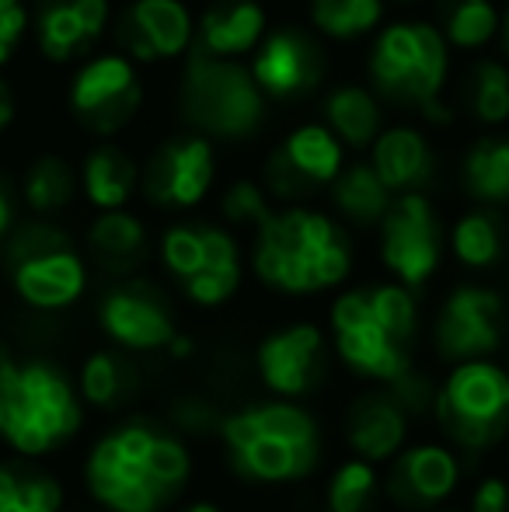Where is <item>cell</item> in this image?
<instances>
[{
  "label": "cell",
  "mask_w": 509,
  "mask_h": 512,
  "mask_svg": "<svg viewBox=\"0 0 509 512\" xmlns=\"http://www.w3.org/2000/svg\"><path fill=\"white\" fill-rule=\"evenodd\" d=\"M81 478L102 512H175L196 485V450L164 418L126 415L91 439Z\"/></svg>",
  "instance_id": "obj_1"
},
{
  "label": "cell",
  "mask_w": 509,
  "mask_h": 512,
  "mask_svg": "<svg viewBox=\"0 0 509 512\" xmlns=\"http://www.w3.org/2000/svg\"><path fill=\"white\" fill-rule=\"evenodd\" d=\"M227 474L258 492L307 485L328 464V425L311 405L248 398L224 408L213 436Z\"/></svg>",
  "instance_id": "obj_2"
},
{
  "label": "cell",
  "mask_w": 509,
  "mask_h": 512,
  "mask_svg": "<svg viewBox=\"0 0 509 512\" xmlns=\"http://www.w3.org/2000/svg\"><path fill=\"white\" fill-rule=\"evenodd\" d=\"M248 272L262 290L286 300L332 297L346 290L356 269L349 230L314 206H276L252 234Z\"/></svg>",
  "instance_id": "obj_3"
},
{
  "label": "cell",
  "mask_w": 509,
  "mask_h": 512,
  "mask_svg": "<svg viewBox=\"0 0 509 512\" xmlns=\"http://www.w3.org/2000/svg\"><path fill=\"white\" fill-rule=\"evenodd\" d=\"M88 408L77 384L46 356L0 349V443L21 460H42L70 446L84 429Z\"/></svg>",
  "instance_id": "obj_4"
},
{
  "label": "cell",
  "mask_w": 509,
  "mask_h": 512,
  "mask_svg": "<svg viewBox=\"0 0 509 512\" xmlns=\"http://www.w3.org/2000/svg\"><path fill=\"white\" fill-rule=\"evenodd\" d=\"M433 436L464 457L471 474L482 460L499 450L509 432V377L499 359L457 363L436 377Z\"/></svg>",
  "instance_id": "obj_5"
},
{
  "label": "cell",
  "mask_w": 509,
  "mask_h": 512,
  "mask_svg": "<svg viewBox=\"0 0 509 512\" xmlns=\"http://www.w3.org/2000/svg\"><path fill=\"white\" fill-rule=\"evenodd\" d=\"M367 74L377 98L419 108L429 126H447L454 108L447 105L450 46L433 21H391L374 35Z\"/></svg>",
  "instance_id": "obj_6"
},
{
  "label": "cell",
  "mask_w": 509,
  "mask_h": 512,
  "mask_svg": "<svg viewBox=\"0 0 509 512\" xmlns=\"http://www.w3.org/2000/svg\"><path fill=\"white\" fill-rule=\"evenodd\" d=\"M157 262L185 304L196 310H224L248 276L238 234L213 220L168 223L157 237Z\"/></svg>",
  "instance_id": "obj_7"
},
{
  "label": "cell",
  "mask_w": 509,
  "mask_h": 512,
  "mask_svg": "<svg viewBox=\"0 0 509 512\" xmlns=\"http://www.w3.org/2000/svg\"><path fill=\"white\" fill-rule=\"evenodd\" d=\"M4 269L28 310L60 314L88 293L91 265L74 237L53 220H25L4 237Z\"/></svg>",
  "instance_id": "obj_8"
},
{
  "label": "cell",
  "mask_w": 509,
  "mask_h": 512,
  "mask_svg": "<svg viewBox=\"0 0 509 512\" xmlns=\"http://www.w3.org/2000/svg\"><path fill=\"white\" fill-rule=\"evenodd\" d=\"M178 108L192 133L206 140H252L265 122V95L241 60H213L192 49L178 84Z\"/></svg>",
  "instance_id": "obj_9"
},
{
  "label": "cell",
  "mask_w": 509,
  "mask_h": 512,
  "mask_svg": "<svg viewBox=\"0 0 509 512\" xmlns=\"http://www.w3.org/2000/svg\"><path fill=\"white\" fill-rule=\"evenodd\" d=\"M509 342V297L485 279L454 283L433 310L429 349L447 370L471 359H499Z\"/></svg>",
  "instance_id": "obj_10"
},
{
  "label": "cell",
  "mask_w": 509,
  "mask_h": 512,
  "mask_svg": "<svg viewBox=\"0 0 509 512\" xmlns=\"http://www.w3.org/2000/svg\"><path fill=\"white\" fill-rule=\"evenodd\" d=\"M325 335L335 366H342V373H349L360 387H391L419 363L412 349L398 345L377 324V317L370 314L363 283L332 293L325 314Z\"/></svg>",
  "instance_id": "obj_11"
},
{
  "label": "cell",
  "mask_w": 509,
  "mask_h": 512,
  "mask_svg": "<svg viewBox=\"0 0 509 512\" xmlns=\"http://www.w3.org/2000/svg\"><path fill=\"white\" fill-rule=\"evenodd\" d=\"M335 359L328 349L325 324L311 317L269 328L252 349V377L265 398L311 405L328 387Z\"/></svg>",
  "instance_id": "obj_12"
},
{
  "label": "cell",
  "mask_w": 509,
  "mask_h": 512,
  "mask_svg": "<svg viewBox=\"0 0 509 512\" xmlns=\"http://www.w3.org/2000/svg\"><path fill=\"white\" fill-rule=\"evenodd\" d=\"M377 255L387 279L412 293H422L443 269L447 230L426 192L394 196L384 220L377 223Z\"/></svg>",
  "instance_id": "obj_13"
},
{
  "label": "cell",
  "mask_w": 509,
  "mask_h": 512,
  "mask_svg": "<svg viewBox=\"0 0 509 512\" xmlns=\"http://www.w3.org/2000/svg\"><path fill=\"white\" fill-rule=\"evenodd\" d=\"M95 321L105 342L133 359L164 356L182 331L171 297L147 276L116 279L112 286H105L95 307Z\"/></svg>",
  "instance_id": "obj_14"
},
{
  "label": "cell",
  "mask_w": 509,
  "mask_h": 512,
  "mask_svg": "<svg viewBox=\"0 0 509 512\" xmlns=\"http://www.w3.org/2000/svg\"><path fill=\"white\" fill-rule=\"evenodd\" d=\"M471 467L440 436L419 432L384 467V506L394 512H436L454 506L468 485Z\"/></svg>",
  "instance_id": "obj_15"
},
{
  "label": "cell",
  "mask_w": 509,
  "mask_h": 512,
  "mask_svg": "<svg viewBox=\"0 0 509 512\" xmlns=\"http://www.w3.org/2000/svg\"><path fill=\"white\" fill-rule=\"evenodd\" d=\"M342 168H346V147L321 122H304L269 154L262 189L269 192L272 203L304 206V199L328 189L342 175Z\"/></svg>",
  "instance_id": "obj_16"
},
{
  "label": "cell",
  "mask_w": 509,
  "mask_h": 512,
  "mask_svg": "<svg viewBox=\"0 0 509 512\" xmlns=\"http://www.w3.org/2000/svg\"><path fill=\"white\" fill-rule=\"evenodd\" d=\"M217 182V150L206 136L182 133L164 140L140 168V192L147 203L171 213L203 206Z\"/></svg>",
  "instance_id": "obj_17"
},
{
  "label": "cell",
  "mask_w": 509,
  "mask_h": 512,
  "mask_svg": "<svg viewBox=\"0 0 509 512\" xmlns=\"http://www.w3.org/2000/svg\"><path fill=\"white\" fill-rule=\"evenodd\" d=\"M143 105V84L136 63L123 53L91 56L70 81V112L95 136H116L136 119Z\"/></svg>",
  "instance_id": "obj_18"
},
{
  "label": "cell",
  "mask_w": 509,
  "mask_h": 512,
  "mask_svg": "<svg viewBox=\"0 0 509 512\" xmlns=\"http://www.w3.org/2000/svg\"><path fill=\"white\" fill-rule=\"evenodd\" d=\"M265 102H300L321 88L328 74L325 46L297 25L269 28L248 63Z\"/></svg>",
  "instance_id": "obj_19"
},
{
  "label": "cell",
  "mask_w": 509,
  "mask_h": 512,
  "mask_svg": "<svg viewBox=\"0 0 509 512\" xmlns=\"http://www.w3.org/2000/svg\"><path fill=\"white\" fill-rule=\"evenodd\" d=\"M415 436V418L384 387H360L339 411V443L346 446V457L367 460L381 471Z\"/></svg>",
  "instance_id": "obj_20"
},
{
  "label": "cell",
  "mask_w": 509,
  "mask_h": 512,
  "mask_svg": "<svg viewBox=\"0 0 509 512\" xmlns=\"http://www.w3.org/2000/svg\"><path fill=\"white\" fill-rule=\"evenodd\" d=\"M119 53L129 63H161L192 53L196 18L182 0H133L116 21Z\"/></svg>",
  "instance_id": "obj_21"
},
{
  "label": "cell",
  "mask_w": 509,
  "mask_h": 512,
  "mask_svg": "<svg viewBox=\"0 0 509 512\" xmlns=\"http://www.w3.org/2000/svg\"><path fill=\"white\" fill-rule=\"evenodd\" d=\"M109 0H39L35 4V39L46 60L67 63L91 53L109 28Z\"/></svg>",
  "instance_id": "obj_22"
},
{
  "label": "cell",
  "mask_w": 509,
  "mask_h": 512,
  "mask_svg": "<svg viewBox=\"0 0 509 512\" xmlns=\"http://www.w3.org/2000/svg\"><path fill=\"white\" fill-rule=\"evenodd\" d=\"M269 32V14L258 0H213L196 18L192 49L213 60H241L252 56Z\"/></svg>",
  "instance_id": "obj_23"
},
{
  "label": "cell",
  "mask_w": 509,
  "mask_h": 512,
  "mask_svg": "<svg viewBox=\"0 0 509 512\" xmlns=\"http://www.w3.org/2000/svg\"><path fill=\"white\" fill-rule=\"evenodd\" d=\"M367 161L391 196L422 192L436 171L433 147H429L426 133L415 126H384V133L370 147Z\"/></svg>",
  "instance_id": "obj_24"
},
{
  "label": "cell",
  "mask_w": 509,
  "mask_h": 512,
  "mask_svg": "<svg viewBox=\"0 0 509 512\" xmlns=\"http://www.w3.org/2000/svg\"><path fill=\"white\" fill-rule=\"evenodd\" d=\"M77 394H81V405L88 411H105V415H119L140 398V363L126 352L102 345V349H91L88 356L77 366Z\"/></svg>",
  "instance_id": "obj_25"
},
{
  "label": "cell",
  "mask_w": 509,
  "mask_h": 512,
  "mask_svg": "<svg viewBox=\"0 0 509 512\" xmlns=\"http://www.w3.org/2000/svg\"><path fill=\"white\" fill-rule=\"evenodd\" d=\"M84 244H88L91 262L102 272H109L112 279H129L140 272V265L147 262L150 255V234L147 223L140 220L129 209H112V213H98L91 220L88 234H84Z\"/></svg>",
  "instance_id": "obj_26"
},
{
  "label": "cell",
  "mask_w": 509,
  "mask_h": 512,
  "mask_svg": "<svg viewBox=\"0 0 509 512\" xmlns=\"http://www.w3.org/2000/svg\"><path fill=\"white\" fill-rule=\"evenodd\" d=\"M447 251L464 272L485 276L506 265L509 258V223L499 209L471 206L447 230Z\"/></svg>",
  "instance_id": "obj_27"
},
{
  "label": "cell",
  "mask_w": 509,
  "mask_h": 512,
  "mask_svg": "<svg viewBox=\"0 0 509 512\" xmlns=\"http://www.w3.org/2000/svg\"><path fill=\"white\" fill-rule=\"evenodd\" d=\"M321 126L335 136L346 150H370L384 133V108L381 98L363 84H339L321 102Z\"/></svg>",
  "instance_id": "obj_28"
},
{
  "label": "cell",
  "mask_w": 509,
  "mask_h": 512,
  "mask_svg": "<svg viewBox=\"0 0 509 512\" xmlns=\"http://www.w3.org/2000/svg\"><path fill=\"white\" fill-rule=\"evenodd\" d=\"M81 192L98 213H112V209H126L129 199L140 189V164L133 154L116 143H102L95 147L81 164Z\"/></svg>",
  "instance_id": "obj_29"
},
{
  "label": "cell",
  "mask_w": 509,
  "mask_h": 512,
  "mask_svg": "<svg viewBox=\"0 0 509 512\" xmlns=\"http://www.w3.org/2000/svg\"><path fill=\"white\" fill-rule=\"evenodd\" d=\"M328 196H332L335 220L342 227H360L374 230L384 220L387 206L394 203V196L387 192V185L377 178V171L370 168V161H353L342 168V175L328 185Z\"/></svg>",
  "instance_id": "obj_30"
},
{
  "label": "cell",
  "mask_w": 509,
  "mask_h": 512,
  "mask_svg": "<svg viewBox=\"0 0 509 512\" xmlns=\"http://www.w3.org/2000/svg\"><path fill=\"white\" fill-rule=\"evenodd\" d=\"M464 192L475 206L503 209L509 206V136L485 133L464 150L461 161Z\"/></svg>",
  "instance_id": "obj_31"
},
{
  "label": "cell",
  "mask_w": 509,
  "mask_h": 512,
  "mask_svg": "<svg viewBox=\"0 0 509 512\" xmlns=\"http://www.w3.org/2000/svg\"><path fill=\"white\" fill-rule=\"evenodd\" d=\"M325 512H384V471L342 453L321 481Z\"/></svg>",
  "instance_id": "obj_32"
},
{
  "label": "cell",
  "mask_w": 509,
  "mask_h": 512,
  "mask_svg": "<svg viewBox=\"0 0 509 512\" xmlns=\"http://www.w3.org/2000/svg\"><path fill=\"white\" fill-rule=\"evenodd\" d=\"M67 492L60 478L32 460H4L0 464V512H63Z\"/></svg>",
  "instance_id": "obj_33"
},
{
  "label": "cell",
  "mask_w": 509,
  "mask_h": 512,
  "mask_svg": "<svg viewBox=\"0 0 509 512\" xmlns=\"http://www.w3.org/2000/svg\"><path fill=\"white\" fill-rule=\"evenodd\" d=\"M433 25L450 49L478 53L499 35L503 14L492 0H436Z\"/></svg>",
  "instance_id": "obj_34"
},
{
  "label": "cell",
  "mask_w": 509,
  "mask_h": 512,
  "mask_svg": "<svg viewBox=\"0 0 509 512\" xmlns=\"http://www.w3.org/2000/svg\"><path fill=\"white\" fill-rule=\"evenodd\" d=\"M77 189V171L63 161L60 154H42L28 164L25 178H21V199L28 203L35 216L42 220H53L56 213H63L70 203H74Z\"/></svg>",
  "instance_id": "obj_35"
},
{
  "label": "cell",
  "mask_w": 509,
  "mask_h": 512,
  "mask_svg": "<svg viewBox=\"0 0 509 512\" xmlns=\"http://www.w3.org/2000/svg\"><path fill=\"white\" fill-rule=\"evenodd\" d=\"M367 290L370 314L377 317V324L405 349H419L422 338V304L419 293L405 290V286L391 283V279H377V283H363Z\"/></svg>",
  "instance_id": "obj_36"
},
{
  "label": "cell",
  "mask_w": 509,
  "mask_h": 512,
  "mask_svg": "<svg viewBox=\"0 0 509 512\" xmlns=\"http://www.w3.org/2000/svg\"><path fill=\"white\" fill-rule=\"evenodd\" d=\"M307 18L325 39L353 42L381 32L384 0H307Z\"/></svg>",
  "instance_id": "obj_37"
},
{
  "label": "cell",
  "mask_w": 509,
  "mask_h": 512,
  "mask_svg": "<svg viewBox=\"0 0 509 512\" xmlns=\"http://www.w3.org/2000/svg\"><path fill=\"white\" fill-rule=\"evenodd\" d=\"M461 102L482 126L509 122V67L503 60H478L461 84Z\"/></svg>",
  "instance_id": "obj_38"
},
{
  "label": "cell",
  "mask_w": 509,
  "mask_h": 512,
  "mask_svg": "<svg viewBox=\"0 0 509 512\" xmlns=\"http://www.w3.org/2000/svg\"><path fill=\"white\" fill-rule=\"evenodd\" d=\"M272 199L255 178H234L224 192H220V223L227 230H255L272 216Z\"/></svg>",
  "instance_id": "obj_39"
},
{
  "label": "cell",
  "mask_w": 509,
  "mask_h": 512,
  "mask_svg": "<svg viewBox=\"0 0 509 512\" xmlns=\"http://www.w3.org/2000/svg\"><path fill=\"white\" fill-rule=\"evenodd\" d=\"M220 415H224V408L213 405L210 394H175L168 411H164V422H168L182 439L199 443V439L217 436Z\"/></svg>",
  "instance_id": "obj_40"
},
{
  "label": "cell",
  "mask_w": 509,
  "mask_h": 512,
  "mask_svg": "<svg viewBox=\"0 0 509 512\" xmlns=\"http://www.w3.org/2000/svg\"><path fill=\"white\" fill-rule=\"evenodd\" d=\"M468 512H509V474L506 471H475L468 492H464Z\"/></svg>",
  "instance_id": "obj_41"
},
{
  "label": "cell",
  "mask_w": 509,
  "mask_h": 512,
  "mask_svg": "<svg viewBox=\"0 0 509 512\" xmlns=\"http://www.w3.org/2000/svg\"><path fill=\"white\" fill-rule=\"evenodd\" d=\"M28 25H32V18H28L25 0H0V67H4L14 56V49L21 46Z\"/></svg>",
  "instance_id": "obj_42"
},
{
  "label": "cell",
  "mask_w": 509,
  "mask_h": 512,
  "mask_svg": "<svg viewBox=\"0 0 509 512\" xmlns=\"http://www.w3.org/2000/svg\"><path fill=\"white\" fill-rule=\"evenodd\" d=\"M14 227H18V192H14L11 178L0 175V244Z\"/></svg>",
  "instance_id": "obj_43"
},
{
  "label": "cell",
  "mask_w": 509,
  "mask_h": 512,
  "mask_svg": "<svg viewBox=\"0 0 509 512\" xmlns=\"http://www.w3.org/2000/svg\"><path fill=\"white\" fill-rule=\"evenodd\" d=\"M14 112H18V102H14V91L11 84L0 77V133L14 122Z\"/></svg>",
  "instance_id": "obj_44"
},
{
  "label": "cell",
  "mask_w": 509,
  "mask_h": 512,
  "mask_svg": "<svg viewBox=\"0 0 509 512\" xmlns=\"http://www.w3.org/2000/svg\"><path fill=\"white\" fill-rule=\"evenodd\" d=\"M175 512H227V506L220 499H210V495H189Z\"/></svg>",
  "instance_id": "obj_45"
},
{
  "label": "cell",
  "mask_w": 509,
  "mask_h": 512,
  "mask_svg": "<svg viewBox=\"0 0 509 512\" xmlns=\"http://www.w3.org/2000/svg\"><path fill=\"white\" fill-rule=\"evenodd\" d=\"M499 35H503V46H506V53H509V7L503 11V25H499Z\"/></svg>",
  "instance_id": "obj_46"
},
{
  "label": "cell",
  "mask_w": 509,
  "mask_h": 512,
  "mask_svg": "<svg viewBox=\"0 0 509 512\" xmlns=\"http://www.w3.org/2000/svg\"><path fill=\"white\" fill-rule=\"evenodd\" d=\"M499 450H503V467H506V474H509V432H506V439H503V446H499Z\"/></svg>",
  "instance_id": "obj_47"
},
{
  "label": "cell",
  "mask_w": 509,
  "mask_h": 512,
  "mask_svg": "<svg viewBox=\"0 0 509 512\" xmlns=\"http://www.w3.org/2000/svg\"><path fill=\"white\" fill-rule=\"evenodd\" d=\"M499 363H503V370H506V377H509V342H506L503 356H499Z\"/></svg>",
  "instance_id": "obj_48"
},
{
  "label": "cell",
  "mask_w": 509,
  "mask_h": 512,
  "mask_svg": "<svg viewBox=\"0 0 509 512\" xmlns=\"http://www.w3.org/2000/svg\"><path fill=\"white\" fill-rule=\"evenodd\" d=\"M436 512H468V509H464V506H457V502H454V506H443V509H436Z\"/></svg>",
  "instance_id": "obj_49"
},
{
  "label": "cell",
  "mask_w": 509,
  "mask_h": 512,
  "mask_svg": "<svg viewBox=\"0 0 509 512\" xmlns=\"http://www.w3.org/2000/svg\"><path fill=\"white\" fill-rule=\"evenodd\" d=\"M503 269H506V297H509V258H506V265H503Z\"/></svg>",
  "instance_id": "obj_50"
},
{
  "label": "cell",
  "mask_w": 509,
  "mask_h": 512,
  "mask_svg": "<svg viewBox=\"0 0 509 512\" xmlns=\"http://www.w3.org/2000/svg\"><path fill=\"white\" fill-rule=\"evenodd\" d=\"M394 4H412V0H394Z\"/></svg>",
  "instance_id": "obj_51"
}]
</instances>
